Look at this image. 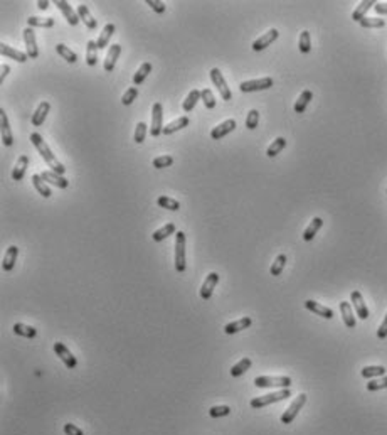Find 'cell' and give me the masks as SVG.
<instances>
[{
  "label": "cell",
  "mask_w": 387,
  "mask_h": 435,
  "mask_svg": "<svg viewBox=\"0 0 387 435\" xmlns=\"http://www.w3.org/2000/svg\"><path fill=\"white\" fill-rule=\"evenodd\" d=\"M31 142H32L34 147L37 148L39 155L46 160L48 167H51V170H53V172L59 174V176H62V174L66 172V167L56 159V155H54V153L51 152V148L48 147V144L44 142V139H42L39 134H36V132H34V134H31Z\"/></svg>",
  "instance_id": "6da1fadb"
},
{
  "label": "cell",
  "mask_w": 387,
  "mask_h": 435,
  "mask_svg": "<svg viewBox=\"0 0 387 435\" xmlns=\"http://www.w3.org/2000/svg\"><path fill=\"white\" fill-rule=\"evenodd\" d=\"M288 396H291L290 388H283V390L275 391V393H268V395L258 396V398H253L249 402V405L253 408H263V407H268V405H271V403H276V402H281V400H286Z\"/></svg>",
  "instance_id": "7a4b0ae2"
},
{
  "label": "cell",
  "mask_w": 387,
  "mask_h": 435,
  "mask_svg": "<svg viewBox=\"0 0 387 435\" xmlns=\"http://www.w3.org/2000/svg\"><path fill=\"white\" fill-rule=\"evenodd\" d=\"M187 268L185 262V233L177 231L175 233V270L178 274H184Z\"/></svg>",
  "instance_id": "3957f363"
},
{
  "label": "cell",
  "mask_w": 387,
  "mask_h": 435,
  "mask_svg": "<svg viewBox=\"0 0 387 435\" xmlns=\"http://www.w3.org/2000/svg\"><path fill=\"white\" fill-rule=\"evenodd\" d=\"M254 385L258 388H290L291 378L290 376H258L254 379Z\"/></svg>",
  "instance_id": "277c9868"
},
{
  "label": "cell",
  "mask_w": 387,
  "mask_h": 435,
  "mask_svg": "<svg viewBox=\"0 0 387 435\" xmlns=\"http://www.w3.org/2000/svg\"><path fill=\"white\" fill-rule=\"evenodd\" d=\"M211 79H212V83H214V86L218 88L221 98H222L224 101L231 100V98H232L231 88L227 86L226 79H224V76H222V72H221L219 68H212V70H211Z\"/></svg>",
  "instance_id": "5b68a950"
},
{
  "label": "cell",
  "mask_w": 387,
  "mask_h": 435,
  "mask_svg": "<svg viewBox=\"0 0 387 435\" xmlns=\"http://www.w3.org/2000/svg\"><path fill=\"white\" fill-rule=\"evenodd\" d=\"M273 86V78L270 76H265V78L259 79H249V81H242L239 84V89L242 93H253V91H263V89H270Z\"/></svg>",
  "instance_id": "8992f818"
},
{
  "label": "cell",
  "mask_w": 387,
  "mask_h": 435,
  "mask_svg": "<svg viewBox=\"0 0 387 435\" xmlns=\"http://www.w3.org/2000/svg\"><path fill=\"white\" fill-rule=\"evenodd\" d=\"M305 403H307V395L300 393L295 400H293L291 405L286 408V410H284V413L281 415V422H283V424H291V422L296 419L298 412L301 410V408H303Z\"/></svg>",
  "instance_id": "52a82bcc"
},
{
  "label": "cell",
  "mask_w": 387,
  "mask_h": 435,
  "mask_svg": "<svg viewBox=\"0 0 387 435\" xmlns=\"http://www.w3.org/2000/svg\"><path fill=\"white\" fill-rule=\"evenodd\" d=\"M164 132V108L162 103H155L152 108V125H150V135L152 137H159Z\"/></svg>",
  "instance_id": "ba28073f"
},
{
  "label": "cell",
  "mask_w": 387,
  "mask_h": 435,
  "mask_svg": "<svg viewBox=\"0 0 387 435\" xmlns=\"http://www.w3.org/2000/svg\"><path fill=\"white\" fill-rule=\"evenodd\" d=\"M22 34H24L25 51H27L29 59H37V58H39V48H37L36 32H34V29L32 27H25Z\"/></svg>",
  "instance_id": "9c48e42d"
},
{
  "label": "cell",
  "mask_w": 387,
  "mask_h": 435,
  "mask_svg": "<svg viewBox=\"0 0 387 435\" xmlns=\"http://www.w3.org/2000/svg\"><path fill=\"white\" fill-rule=\"evenodd\" d=\"M54 353H56V355L61 358V361L64 362V364L69 369H74L76 366H78V360H76V356L62 343H56V344H54Z\"/></svg>",
  "instance_id": "30bf717a"
},
{
  "label": "cell",
  "mask_w": 387,
  "mask_h": 435,
  "mask_svg": "<svg viewBox=\"0 0 387 435\" xmlns=\"http://www.w3.org/2000/svg\"><path fill=\"white\" fill-rule=\"evenodd\" d=\"M278 36H279L278 29H270L266 34H263L261 37H258V39L253 42V51H256L258 53V51L266 49L268 46H271L276 39H278Z\"/></svg>",
  "instance_id": "8fae6325"
},
{
  "label": "cell",
  "mask_w": 387,
  "mask_h": 435,
  "mask_svg": "<svg viewBox=\"0 0 387 435\" xmlns=\"http://www.w3.org/2000/svg\"><path fill=\"white\" fill-rule=\"evenodd\" d=\"M350 302H352V305L355 307V314L359 315L362 321L369 319V309H367V305H365L364 297L359 290H354V292L350 293Z\"/></svg>",
  "instance_id": "7c38bea8"
},
{
  "label": "cell",
  "mask_w": 387,
  "mask_h": 435,
  "mask_svg": "<svg viewBox=\"0 0 387 435\" xmlns=\"http://www.w3.org/2000/svg\"><path fill=\"white\" fill-rule=\"evenodd\" d=\"M234 129H236V120H234V118H229V120L219 123L218 127H214V129L211 130V137L214 140H221L222 137H226L227 134H231Z\"/></svg>",
  "instance_id": "4fadbf2b"
},
{
  "label": "cell",
  "mask_w": 387,
  "mask_h": 435,
  "mask_svg": "<svg viewBox=\"0 0 387 435\" xmlns=\"http://www.w3.org/2000/svg\"><path fill=\"white\" fill-rule=\"evenodd\" d=\"M219 284V275L216 274V272H212V274H209L206 277V280H204L202 287H201V297L204 298V300H207V298L212 297V293H214V289L216 285Z\"/></svg>",
  "instance_id": "5bb4252c"
},
{
  "label": "cell",
  "mask_w": 387,
  "mask_h": 435,
  "mask_svg": "<svg viewBox=\"0 0 387 435\" xmlns=\"http://www.w3.org/2000/svg\"><path fill=\"white\" fill-rule=\"evenodd\" d=\"M56 7L62 12V15H64V19L67 20V24H69V25H78V22H79L78 12H74L73 7H71L66 0H56Z\"/></svg>",
  "instance_id": "9a60e30c"
},
{
  "label": "cell",
  "mask_w": 387,
  "mask_h": 435,
  "mask_svg": "<svg viewBox=\"0 0 387 435\" xmlns=\"http://www.w3.org/2000/svg\"><path fill=\"white\" fill-rule=\"evenodd\" d=\"M0 127H2V142L5 147H10L14 144V135H12L10 125H8L7 113L3 110H0Z\"/></svg>",
  "instance_id": "2e32d148"
},
{
  "label": "cell",
  "mask_w": 387,
  "mask_h": 435,
  "mask_svg": "<svg viewBox=\"0 0 387 435\" xmlns=\"http://www.w3.org/2000/svg\"><path fill=\"white\" fill-rule=\"evenodd\" d=\"M49 110H51V103H49V101H42V103H39V106H37L36 112H34L32 117H31V123H32V125L34 127H41L42 123H44L46 117H48Z\"/></svg>",
  "instance_id": "e0dca14e"
},
{
  "label": "cell",
  "mask_w": 387,
  "mask_h": 435,
  "mask_svg": "<svg viewBox=\"0 0 387 435\" xmlns=\"http://www.w3.org/2000/svg\"><path fill=\"white\" fill-rule=\"evenodd\" d=\"M0 51H2V56L14 59V61H17V63H25L29 59L27 53H22V51H19V49L10 48V46L5 44V42L0 44Z\"/></svg>",
  "instance_id": "ac0fdd59"
},
{
  "label": "cell",
  "mask_w": 387,
  "mask_h": 435,
  "mask_svg": "<svg viewBox=\"0 0 387 435\" xmlns=\"http://www.w3.org/2000/svg\"><path fill=\"white\" fill-rule=\"evenodd\" d=\"M41 177L44 179V181H48L49 184L59 187V189H66V187L69 186V181H67L66 177L59 176V174L53 172V170H44V172L41 174Z\"/></svg>",
  "instance_id": "d6986e66"
},
{
  "label": "cell",
  "mask_w": 387,
  "mask_h": 435,
  "mask_svg": "<svg viewBox=\"0 0 387 435\" xmlns=\"http://www.w3.org/2000/svg\"><path fill=\"white\" fill-rule=\"evenodd\" d=\"M17 255H19V248L15 245L8 246L5 255H3V260H2V268L5 272H12L15 267V262H17Z\"/></svg>",
  "instance_id": "ffe728a7"
},
{
  "label": "cell",
  "mask_w": 387,
  "mask_h": 435,
  "mask_svg": "<svg viewBox=\"0 0 387 435\" xmlns=\"http://www.w3.org/2000/svg\"><path fill=\"white\" fill-rule=\"evenodd\" d=\"M121 54V46L120 44H113L110 46V51L108 54H106V59H105V71H113L114 65H116L118 58H120Z\"/></svg>",
  "instance_id": "44dd1931"
},
{
  "label": "cell",
  "mask_w": 387,
  "mask_h": 435,
  "mask_svg": "<svg viewBox=\"0 0 387 435\" xmlns=\"http://www.w3.org/2000/svg\"><path fill=\"white\" fill-rule=\"evenodd\" d=\"M340 312H342L343 324H345L348 329H354L357 322H355V315H354V310H352L350 302H340Z\"/></svg>",
  "instance_id": "7402d4cb"
},
{
  "label": "cell",
  "mask_w": 387,
  "mask_h": 435,
  "mask_svg": "<svg viewBox=\"0 0 387 435\" xmlns=\"http://www.w3.org/2000/svg\"><path fill=\"white\" fill-rule=\"evenodd\" d=\"M251 324H253V319L242 317V319H239V321L226 324V326H224V332H226V334H236V332H241L242 329H248Z\"/></svg>",
  "instance_id": "603a6c76"
},
{
  "label": "cell",
  "mask_w": 387,
  "mask_h": 435,
  "mask_svg": "<svg viewBox=\"0 0 387 435\" xmlns=\"http://www.w3.org/2000/svg\"><path fill=\"white\" fill-rule=\"evenodd\" d=\"M305 307H307L308 310H312L313 314L320 315V317H325V319L333 317V310L329 309V307H325V305H322V304H318V302H315V300H307L305 302Z\"/></svg>",
  "instance_id": "cb8c5ba5"
},
{
  "label": "cell",
  "mask_w": 387,
  "mask_h": 435,
  "mask_svg": "<svg viewBox=\"0 0 387 435\" xmlns=\"http://www.w3.org/2000/svg\"><path fill=\"white\" fill-rule=\"evenodd\" d=\"M76 12H78L79 15V20H83V24L86 25L88 29H96L98 20L91 15V12H89V8L86 5L81 3V5H78V8H76Z\"/></svg>",
  "instance_id": "d4e9b609"
},
{
  "label": "cell",
  "mask_w": 387,
  "mask_h": 435,
  "mask_svg": "<svg viewBox=\"0 0 387 435\" xmlns=\"http://www.w3.org/2000/svg\"><path fill=\"white\" fill-rule=\"evenodd\" d=\"M29 167V157L27 155H20L15 162V167L12 170V179L14 181H22V177L25 176V170Z\"/></svg>",
  "instance_id": "484cf974"
},
{
  "label": "cell",
  "mask_w": 387,
  "mask_h": 435,
  "mask_svg": "<svg viewBox=\"0 0 387 435\" xmlns=\"http://www.w3.org/2000/svg\"><path fill=\"white\" fill-rule=\"evenodd\" d=\"M189 123H190L189 117H178L177 120H173V122H170L168 125H165L164 127V132H162V134H164V135H170V134H173V132L182 130V129H185V127H189Z\"/></svg>",
  "instance_id": "4316f807"
},
{
  "label": "cell",
  "mask_w": 387,
  "mask_h": 435,
  "mask_svg": "<svg viewBox=\"0 0 387 435\" xmlns=\"http://www.w3.org/2000/svg\"><path fill=\"white\" fill-rule=\"evenodd\" d=\"M322 226H323V219H322V218H313L312 223H310L307 226V229L303 231V240L305 241H312L313 238H315V234L318 233V229H320Z\"/></svg>",
  "instance_id": "83f0119b"
},
{
  "label": "cell",
  "mask_w": 387,
  "mask_h": 435,
  "mask_svg": "<svg viewBox=\"0 0 387 435\" xmlns=\"http://www.w3.org/2000/svg\"><path fill=\"white\" fill-rule=\"evenodd\" d=\"M376 3L377 2H374V0H364V2H360L355 10L352 12V19H354L355 22H360L362 19H365V12H367L371 7L376 5Z\"/></svg>",
  "instance_id": "f1b7e54d"
},
{
  "label": "cell",
  "mask_w": 387,
  "mask_h": 435,
  "mask_svg": "<svg viewBox=\"0 0 387 435\" xmlns=\"http://www.w3.org/2000/svg\"><path fill=\"white\" fill-rule=\"evenodd\" d=\"M113 32H114V24H106L105 29L100 34V37H98V41H96L98 49H105L106 46H108V42H110V39H111Z\"/></svg>",
  "instance_id": "f546056e"
},
{
  "label": "cell",
  "mask_w": 387,
  "mask_h": 435,
  "mask_svg": "<svg viewBox=\"0 0 387 435\" xmlns=\"http://www.w3.org/2000/svg\"><path fill=\"white\" fill-rule=\"evenodd\" d=\"M312 98H313V93L310 91V89H305V91H301V95L298 96V100H296L295 106H293V108H295V112L296 113H303L305 110H307L308 103L312 101Z\"/></svg>",
  "instance_id": "4dcf8cb0"
},
{
  "label": "cell",
  "mask_w": 387,
  "mask_h": 435,
  "mask_svg": "<svg viewBox=\"0 0 387 435\" xmlns=\"http://www.w3.org/2000/svg\"><path fill=\"white\" fill-rule=\"evenodd\" d=\"M251 364H253V361H251L249 358H242L241 361H237L236 364H234L232 368H231V376H232V378H239V376H242V374H244L246 371H248V369L251 368Z\"/></svg>",
  "instance_id": "1f68e13d"
},
{
  "label": "cell",
  "mask_w": 387,
  "mask_h": 435,
  "mask_svg": "<svg viewBox=\"0 0 387 435\" xmlns=\"http://www.w3.org/2000/svg\"><path fill=\"white\" fill-rule=\"evenodd\" d=\"M201 100V91L199 89H192V91L189 93V95L185 96L184 103H182V108H184V112L190 113L194 110V106L197 105V101Z\"/></svg>",
  "instance_id": "d6a6232c"
},
{
  "label": "cell",
  "mask_w": 387,
  "mask_h": 435,
  "mask_svg": "<svg viewBox=\"0 0 387 435\" xmlns=\"http://www.w3.org/2000/svg\"><path fill=\"white\" fill-rule=\"evenodd\" d=\"M12 329H14V332L17 336H22V338H27V339H32V338H36V336H37V329H34L32 326L20 324V322L14 324V327H12Z\"/></svg>",
  "instance_id": "836d02e7"
},
{
  "label": "cell",
  "mask_w": 387,
  "mask_h": 435,
  "mask_svg": "<svg viewBox=\"0 0 387 435\" xmlns=\"http://www.w3.org/2000/svg\"><path fill=\"white\" fill-rule=\"evenodd\" d=\"M32 184H34L36 191L42 196V198H46V199L51 198V194H53V193H51V189H49L48 186H46L44 179H42L39 174H34V176H32Z\"/></svg>",
  "instance_id": "e575fe53"
},
{
  "label": "cell",
  "mask_w": 387,
  "mask_h": 435,
  "mask_svg": "<svg viewBox=\"0 0 387 435\" xmlns=\"http://www.w3.org/2000/svg\"><path fill=\"white\" fill-rule=\"evenodd\" d=\"M150 72H152V65H150V63H143V65L138 68V71L135 72V76H133V84H135V86H140V84L147 79V76L150 74Z\"/></svg>",
  "instance_id": "d590c367"
},
{
  "label": "cell",
  "mask_w": 387,
  "mask_h": 435,
  "mask_svg": "<svg viewBox=\"0 0 387 435\" xmlns=\"http://www.w3.org/2000/svg\"><path fill=\"white\" fill-rule=\"evenodd\" d=\"M27 25H29V27L51 29L54 25V19H53V17H46V19H41V17H29V19H27Z\"/></svg>",
  "instance_id": "8d00e7d4"
},
{
  "label": "cell",
  "mask_w": 387,
  "mask_h": 435,
  "mask_svg": "<svg viewBox=\"0 0 387 435\" xmlns=\"http://www.w3.org/2000/svg\"><path fill=\"white\" fill-rule=\"evenodd\" d=\"M173 233H175V224H173V223H167L165 226H162L160 229L154 231L152 238H154V241H162V240H165V238L170 236V234H173Z\"/></svg>",
  "instance_id": "74e56055"
},
{
  "label": "cell",
  "mask_w": 387,
  "mask_h": 435,
  "mask_svg": "<svg viewBox=\"0 0 387 435\" xmlns=\"http://www.w3.org/2000/svg\"><path fill=\"white\" fill-rule=\"evenodd\" d=\"M56 53L61 56L62 59H66L67 63H71V65H74L76 61H78V56H76V53L73 49H69L67 46L64 44H57L56 46Z\"/></svg>",
  "instance_id": "f35d334b"
},
{
  "label": "cell",
  "mask_w": 387,
  "mask_h": 435,
  "mask_svg": "<svg viewBox=\"0 0 387 435\" xmlns=\"http://www.w3.org/2000/svg\"><path fill=\"white\" fill-rule=\"evenodd\" d=\"M157 204H159L160 208L168 210V211H178V210H180V203H178L177 199H173V198H168V196H160V198L157 199Z\"/></svg>",
  "instance_id": "ab89813d"
},
{
  "label": "cell",
  "mask_w": 387,
  "mask_h": 435,
  "mask_svg": "<svg viewBox=\"0 0 387 435\" xmlns=\"http://www.w3.org/2000/svg\"><path fill=\"white\" fill-rule=\"evenodd\" d=\"M96 61H98V44H96V41H88V44H86L88 66H95Z\"/></svg>",
  "instance_id": "60d3db41"
},
{
  "label": "cell",
  "mask_w": 387,
  "mask_h": 435,
  "mask_svg": "<svg viewBox=\"0 0 387 435\" xmlns=\"http://www.w3.org/2000/svg\"><path fill=\"white\" fill-rule=\"evenodd\" d=\"M360 27L364 29H381L386 25V20L381 19V17H365V19L360 20Z\"/></svg>",
  "instance_id": "b9f144b4"
},
{
  "label": "cell",
  "mask_w": 387,
  "mask_h": 435,
  "mask_svg": "<svg viewBox=\"0 0 387 435\" xmlns=\"http://www.w3.org/2000/svg\"><path fill=\"white\" fill-rule=\"evenodd\" d=\"M284 147H286V140H284L283 137H278L273 144L270 145V147L266 148V155L268 157H276Z\"/></svg>",
  "instance_id": "7bdbcfd3"
},
{
  "label": "cell",
  "mask_w": 387,
  "mask_h": 435,
  "mask_svg": "<svg viewBox=\"0 0 387 435\" xmlns=\"http://www.w3.org/2000/svg\"><path fill=\"white\" fill-rule=\"evenodd\" d=\"M384 374H386L384 366H365V368H362V376L367 378V379L384 376Z\"/></svg>",
  "instance_id": "ee69618b"
},
{
  "label": "cell",
  "mask_w": 387,
  "mask_h": 435,
  "mask_svg": "<svg viewBox=\"0 0 387 435\" xmlns=\"http://www.w3.org/2000/svg\"><path fill=\"white\" fill-rule=\"evenodd\" d=\"M284 265H286V255H278V257L275 258L273 265H271V268H270V274L273 277L281 275Z\"/></svg>",
  "instance_id": "f6af8a7d"
},
{
  "label": "cell",
  "mask_w": 387,
  "mask_h": 435,
  "mask_svg": "<svg viewBox=\"0 0 387 435\" xmlns=\"http://www.w3.org/2000/svg\"><path fill=\"white\" fill-rule=\"evenodd\" d=\"M298 48L303 54H308L312 51V37H310V32L308 31H303L300 34V42H298Z\"/></svg>",
  "instance_id": "bcb514c9"
},
{
  "label": "cell",
  "mask_w": 387,
  "mask_h": 435,
  "mask_svg": "<svg viewBox=\"0 0 387 435\" xmlns=\"http://www.w3.org/2000/svg\"><path fill=\"white\" fill-rule=\"evenodd\" d=\"M201 100L204 101V105H206V108H216V98H214V93L211 91L209 88H204L201 91Z\"/></svg>",
  "instance_id": "7dc6e473"
},
{
  "label": "cell",
  "mask_w": 387,
  "mask_h": 435,
  "mask_svg": "<svg viewBox=\"0 0 387 435\" xmlns=\"http://www.w3.org/2000/svg\"><path fill=\"white\" fill-rule=\"evenodd\" d=\"M231 413V408L227 405H216L209 410V415L212 419H221V417H227Z\"/></svg>",
  "instance_id": "c3c4849f"
},
{
  "label": "cell",
  "mask_w": 387,
  "mask_h": 435,
  "mask_svg": "<svg viewBox=\"0 0 387 435\" xmlns=\"http://www.w3.org/2000/svg\"><path fill=\"white\" fill-rule=\"evenodd\" d=\"M137 96H138V89H137V86H131V88L126 89L125 93H123V96H121V103L125 105V106H128V105L133 103L135 100H137Z\"/></svg>",
  "instance_id": "681fc988"
},
{
  "label": "cell",
  "mask_w": 387,
  "mask_h": 435,
  "mask_svg": "<svg viewBox=\"0 0 387 435\" xmlns=\"http://www.w3.org/2000/svg\"><path fill=\"white\" fill-rule=\"evenodd\" d=\"M147 137V123L145 122H138L137 123V129H135V135H133V140L137 144H143V140Z\"/></svg>",
  "instance_id": "f907efd6"
},
{
  "label": "cell",
  "mask_w": 387,
  "mask_h": 435,
  "mask_svg": "<svg viewBox=\"0 0 387 435\" xmlns=\"http://www.w3.org/2000/svg\"><path fill=\"white\" fill-rule=\"evenodd\" d=\"M173 164V157L172 155H159L154 159V167L155 169H164V167H170Z\"/></svg>",
  "instance_id": "816d5d0a"
},
{
  "label": "cell",
  "mask_w": 387,
  "mask_h": 435,
  "mask_svg": "<svg viewBox=\"0 0 387 435\" xmlns=\"http://www.w3.org/2000/svg\"><path fill=\"white\" fill-rule=\"evenodd\" d=\"M387 388V376H382L381 379H372V381L367 383V390L369 391H379Z\"/></svg>",
  "instance_id": "f5cc1de1"
},
{
  "label": "cell",
  "mask_w": 387,
  "mask_h": 435,
  "mask_svg": "<svg viewBox=\"0 0 387 435\" xmlns=\"http://www.w3.org/2000/svg\"><path fill=\"white\" fill-rule=\"evenodd\" d=\"M258 122H259L258 110H249L248 117H246V127H248L249 130H254L258 127Z\"/></svg>",
  "instance_id": "db71d44e"
},
{
  "label": "cell",
  "mask_w": 387,
  "mask_h": 435,
  "mask_svg": "<svg viewBox=\"0 0 387 435\" xmlns=\"http://www.w3.org/2000/svg\"><path fill=\"white\" fill-rule=\"evenodd\" d=\"M147 5H150V8L157 14H164L165 12V3L162 0H145Z\"/></svg>",
  "instance_id": "11a10c76"
},
{
  "label": "cell",
  "mask_w": 387,
  "mask_h": 435,
  "mask_svg": "<svg viewBox=\"0 0 387 435\" xmlns=\"http://www.w3.org/2000/svg\"><path fill=\"white\" fill-rule=\"evenodd\" d=\"M64 434L66 435H84L83 430L74 424H64Z\"/></svg>",
  "instance_id": "9f6ffc18"
},
{
  "label": "cell",
  "mask_w": 387,
  "mask_h": 435,
  "mask_svg": "<svg viewBox=\"0 0 387 435\" xmlns=\"http://www.w3.org/2000/svg\"><path fill=\"white\" fill-rule=\"evenodd\" d=\"M377 338H379V339L387 338V314H386L384 321H382V324H381V327L377 329Z\"/></svg>",
  "instance_id": "6f0895ef"
},
{
  "label": "cell",
  "mask_w": 387,
  "mask_h": 435,
  "mask_svg": "<svg viewBox=\"0 0 387 435\" xmlns=\"http://www.w3.org/2000/svg\"><path fill=\"white\" fill-rule=\"evenodd\" d=\"M374 8H376L377 14H381V15H387V2H386V3L377 2L376 5H374Z\"/></svg>",
  "instance_id": "680465c9"
},
{
  "label": "cell",
  "mask_w": 387,
  "mask_h": 435,
  "mask_svg": "<svg viewBox=\"0 0 387 435\" xmlns=\"http://www.w3.org/2000/svg\"><path fill=\"white\" fill-rule=\"evenodd\" d=\"M8 71H10V66L2 65V68H0V83H3V79H5V76L8 74Z\"/></svg>",
  "instance_id": "91938a15"
},
{
  "label": "cell",
  "mask_w": 387,
  "mask_h": 435,
  "mask_svg": "<svg viewBox=\"0 0 387 435\" xmlns=\"http://www.w3.org/2000/svg\"><path fill=\"white\" fill-rule=\"evenodd\" d=\"M37 7H39L41 10H46V8H49V2L48 0H39V2H37Z\"/></svg>",
  "instance_id": "94428289"
}]
</instances>
